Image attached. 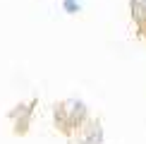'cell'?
Wrapping results in <instances>:
<instances>
[{"instance_id": "cell-1", "label": "cell", "mask_w": 146, "mask_h": 144, "mask_svg": "<svg viewBox=\"0 0 146 144\" xmlns=\"http://www.w3.org/2000/svg\"><path fill=\"white\" fill-rule=\"evenodd\" d=\"M89 120V108L82 99H62L53 106V125L60 135L74 137L82 125Z\"/></svg>"}, {"instance_id": "cell-2", "label": "cell", "mask_w": 146, "mask_h": 144, "mask_svg": "<svg viewBox=\"0 0 146 144\" xmlns=\"http://www.w3.org/2000/svg\"><path fill=\"white\" fill-rule=\"evenodd\" d=\"M38 106V101H24V103H17L12 111L7 113V118L12 120V132L15 135L24 137L29 132V125H31V118H34V111Z\"/></svg>"}, {"instance_id": "cell-3", "label": "cell", "mask_w": 146, "mask_h": 144, "mask_svg": "<svg viewBox=\"0 0 146 144\" xmlns=\"http://www.w3.org/2000/svg\"><path fill=\"white\" fill-rule=\"evenodd\" d=\"M79 144H103V125L98 118H89L82 125V130L74 135Z\"/></svg>"}, {"instance_id": "cell-4", "label": "cell", "mask_w": 146, "mask_h": 144, "mask_svg": "<svg viewBox=\"0 0 146 144\" xmlns=\"http://www.w3.org/2000/svg\"><path fill=\"white\" fill-rule=\"evenodd\" d=\"M129 17L139 41H146V0H129Z\"/></svg>"}, {"instance_id": "cell-5", "label": "cell", "mask_w": 146, "mask_h": 144, "mask_svg": "<svg viewBox=\"0 0 146 144\" xmlns=\"http://www.w3.org/2000/svg\"><path fill=\"white\" fill-rule=\"evenodd\" d=\"M62 7H65V12H79V10H82V7H79V0H65Z\"/></svg>"}]
</instances>
